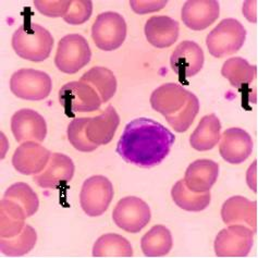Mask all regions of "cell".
<instances>
[{"mask_svg":"<svg viewBox=\"0 0 258 258\" xmlns=\"http://www.w3.org/2000/svg\"><path fill=\"white\" fill-rule=\"evenodd\" d=\"M92 50L87 40L80 34H69L60 39L55 57L58 70L74 74L90 62Z\"/></svg>","mask_w":258,"mask_h":258,"instance_id":"4","label":"cell"},{"mask_svg":"<svg viewBox=\"0 0 258 258\" xmlns=\"http://www.w3.org/2000/svg\"><path fill=\"white\" fill-rule=\"evenodd\" d=\"M204 60L202 47L192 40H184L172 52L170 64L173 72L183 81L196 76L203 69Z\"/></svg>","mask_w":258,"mask_h":258,"instance_id":"14","label":"cell"},{"mask_svg":"<svg viewBox=\"0 0 258 258\" xmlns=\"http://www.w3.org/2000/svg\"><path fill=\"white\" fill-rule=\"evenodd\" d=\"M59 101L68 117H74L77 112L95 111L103 104L97 92L83 81L64 84L59 91Z\"/></svg>","mask_w":258,"mask_h":258,"instance_id":"5","label":"cell"},{"mask_svg":"<svg viewBox=\"0 0 258 258\" xmlns=\"http://www.w3.org/2000/svg\"><path fill=\"white\" fill-rule=\"evenodd\" d=\"M179 23L170 17L156 16L147 20L144 33L148 43L156 48L172 46L179 37Z\"/></svg>","mask_w":258,"mask_h":258,"instance_id":"20","label":"cell"},{"mask_svg":"<svg viewBox=\"0 0 258 258\" xmlns=\"http://www.w3.org/2000/svg\"><path fill=\"white\" fill-rule=\"evenodd\" d=\"M113 194L112 183L106 176H91L84 181L81 189V207L87 216L99 217L109 207Z\"/></svg>","mask_w":258,"mask_h":258,"instance_id":"8","label":"cell"},{"mask_svg":"<svg viewBox=\"0 0 258 258\" xmlns=\"http://www.w3.org/2000/svg\"><path fill=\"white\" fill-rule=\"evenodd\" d=\"M219 13L217 0H188L183 6L181 18L186 28L202 31L212 25L219 18Z\"/></svg>","mask_w":258,"mask_h":258,"instance_id":"16","label":"cell"},{"mask_svg":"<svg viewBox=\"0 0 258 258\" xmlns=\"http://www.w3.org/2000/svg\"><path fill=\"white\" fill-rule=\"evenodd\" d=\"M50 156L51 152L37 142H24L13 154L12 165L19 173L36 175L44 170Z\"/></svg>","mask_w":258,"mask_h":258,"instance_id":"13","label":"cell"},{"mask_svg":"<svg viewBox=\"0 0 258 258\" xmlns=\"http://www.w3.org/2000/svg\"><path fill=\"white\" fill-rule=\"evenodd\" d=\"M173 246L171 232L165 226H154L142 237L141 247L147 257H162L170 252Z\"/></svg>","mask_w":258,"mask_h":258,"instance_id":"24","label":"cell"},{"mask_svg":"<svg viewBox=\"0 0 258 258\" xmlns=\"http://www.w3.org/2000/svg\"><path fill=\"white\" fill-rule=\"evenodd\" d=\"M90 118H76L68 125L67 137L70 144L80 152L90 153L98 146L88 140L86 135V125Z\"/></svg>","mask_w":258,"mask_h":258,"instance_id":"32","label":"cell"},{"mask_svg":"<svg viewBox=\"0 0 258 258\" xmlns=\"http://www.w3.org/2000/svg\"><path fill=\"white\" fill-rule=\"evenodd\" d=\"M130 5L134 12L144 15V13L158 11L164 8L167 2H130Z\"/></svg>","mask_w":258,"mask_h":258,"instance_id":"35","label":"cell"},{"mask_svg":"<svg viewBox=\"0 0 258 258\" xmlns=\"http://www.w3.org/2000/svg\"><path fill=\"white\" fill-rule=\"evenodd\" d=\"M200 111V100L192 93L186 104L182 109L170 117H166V120L175 132H185L191 126L196 115Z\"/></svg>","mask_w":258,"mask_h":258,"instance_id":"31","label":"cell"},{"mask_svg":"<svg viewBox=\"0 0 258 258\" xmlns=\"http://www.w3.org/2000/svg\"><path fill=\"white\" fill-rule=\"evenodd\" d=\"M191 92L176 83H166L153 92L151 105L153 109L166 117L179 112L191 96Z\"/></svg>","mask_w":258,"mask_h":258,"instance_id":"17","label":"cell"},{"mask_svg":"<svg viewBox=\"0 0 258 258\" xmlns=\"http://www.w3.org/2000/svg\"><path fill=\"white\" fill-rule=\"evenodd\" d=\"M71 0H35L34 6L42 15L49 18L64 17L70 8Z\"/></svg>","mask_w":258,"mask_h":258,"instance_id":"34","label":"cell"},{"mask_svg":"<svg viewBox=\"0 0 258 258\" xmlns=\"http://www.w3.org/2000/svg\"><path fill=\"white\" fill-rule=\"evenodd\" d=\"M256 66H250L246 59L241 57L228 59L221 69L222 77L229 80L233 87L237 88L252 83L256 78Z\"/></svg>","mask_w":258,"mask_h":258,"instance_id":"27","label":"cell"},{"mask_svg":"<svg viewBox=\"0 0 258 258\" xmlns=\"http://www.w3.org/2000/svg\"><path fill=\"white\" fill-rule=\"evenodd\" d=\"M80 81L91 85L100 96L103 103L113 97L117 91V79L112 71L104 67H94L85 72Z\"/></svg>","mask_w":258,"mask_h":258,"instance_id":"25","label":"cell"},{"mask_svg":"<svg viewBox=\"0 0 258 258\" xmlns=\"http://www.w3.org/2000/svg\"><path fill=\"white\" fill-rule=\"evenodd\" d=\"M151 209L137 196H126L115 205L112 219L115 226L130 233H139L151 220Z\"/></svg>","mask_w":258,"mask_h":258,"instance_id":"9","label":"cell"},{"mask_svg":"<svg viewBox=\"0 0 258 258\" xmlns=\"http://www.w3.org/2000/svg\"><path fill=\"white\" fill-rule=\"evenodd\" d=\"M94 257H132L133 248L125 237L108 233L98 237L93 246Z\"/></svg>","mask_w":258,"mask_h":258,"instance_id":"29","label":"cell"},{"mask_svg":"<svg viewBox=\"0 0 258 258\" xmlns=\"http://www.w3.org/2000/svg\"><path fill=\"white\" fill-rule=\"evenodd\" d=\"M74 171L76 167L69 156L61 153H52L44 170L34 175L33 181L42 188L56 189L70 182Z\"/></svg>","mask_w":258,"mask_h":258,"instance_id":"11","label":"cell"},{"mask_svg":"<svg viewBox=\"0 0 258 258\" xmlns=\"http://www.w3.org/2000/svg\"><path fill=\"white\" fill-rule=\"evenodd\" d=\"M221 218L227 226L243 225L256 233L257 203L236 195L228 199L221 208Z\"/></svg>","mask_w":258,"mask_h":258,"instance_id":"18","label":"cell"},{"mask_svg":"<svg viewBox=\"0 0 258 258\" xmlns=\"http://www.w3.org/2000/svg\"><path fill=\"white\" fill-rule=\"evenodd\" d=\"M254 231L243 225H232L221 230L215 239L218 257H246L253 247Z\"/></svg>","mask_w":258,"mask_h":258,"instance_id":"10","label":"cell"},{"mask_svg":"<svg viewBox=\"0 0 258 258\" xmlns=\"http://www.w3.org/2000/svg\"><path fill=\"white\" fill-rule=\"evenodd\" d=\"M0 236L13 237L25 227L24 209L15 201L3 199L0 203Z\"/></svg>","mask_w":258,"mask_h":258,"instance_id":"23","label":"cell"},{"mask_svg":"<svg viewBox=\"0 0 258 258\" xmlns=\"http://www.w3.org/2000/svg\"><path fill=\"white\" fill-rule=\"evenodd\" d=\"M52 82L48 74L34 70L20 69L12 74L10 90L17 97L25 100H43L51 93Z\"/></svg>","mask_w":258,"mask_h":258,"instance_id":"7","label":"cell"},{"mask_svg":"<svg viewBox=\"0 0 258 258\" xmlns=\"http://www.w3.org/2000/svg\"><path fill=\"white\" fill-rule=\"evenodd\" d=\"M11 131L18 143L24 142H43L47 135L46 121L37 111L33 109H21L11 118Z\"/></svg>","mask_w":258,"mask_h":258,"instance_id":"12","label":"cell"},{"mask_svg":"<svg viewBox=\"0 0 258 258\" xmlns=\"http://www.w3.org/2000/svg\"><path fill=\"white\" fill-rule=\"evenodd\" d=\"M124 18L117 12H104L97 17L92 26V38L99 49L112 51L124 43L126 37Z\"/></svg>","mask_w":258,"mask_h":258,"instance_id":"6","label":"cell"},{"mask_svg":"<svg viewBox=\"0 0 258 258\" xmlns=\"http://www.w3.org/2000/svg\"><path fill=\"white\" fill-rule=\"evenodd\" d=\"M37 242V233L30 225H25L23 230L13 237H2L0 249L9 257H20L30 253Z\"/></svg>","mask_w":258,"mask_h":258,"instance_id":"28","label":"cell"},{"mask_svg":"<svg viewBox=\"0 0 258 258\" xmlns=\"http://www.w3.org/2000/svg\"><path fill=\"white\" fill-rule=\"evenodd\" d=\"M171 198L179 206L186 212H202L206 209L210 204L212 195L210 192L195 193L188 189L185 185L184 180H180L175 183L171 189Z\"/></svg>","mask_w":258,"mask_h":258,"instance_id":"26","label":"cell"},{"mask_svg":"<svg viewBox=\"0 0 258 258\" xmlns=\"http://www.w3.org/2000/svg\"><path fill=\"white\" fill-rule=\"evenodd\" d=\"M12 47L19 57L33 62H42L50 56L53 37L42 25L23 24L13 34Z\"/></svg>","mask_w":258,"mask_h":258,"instance_id":"2","label":"cell"},{"mask_svg":"<svg viewBox=\"0 0 258 258\" xmlns=\"http://www.w3.org/2000/svg\"><path fill=\"white\" fill-rule=\"evenodd\" d=\"M220 120L215 113L205 115L189 138V144L199 152L213 149L220 141Z\"/></svg>","mask_w":258,"mask_h":258,"instance_id":"22","label":"cell"},{"mask_svg":"<svg viewBox=\"0 0 258 258\" xmlns=\"http://www.w3.org/2000/svg\"><path fill=\"white\" fill-rule=\"evenodd\" d=\"M4 199L15 201L21 206L26 214V217H32L39 207V200L33 188L23 182H18L7 188Z\"/></svg>","mask_w":258,"mask_h":258,"instance_id":"30","label":"cell"},{"mask_svg":"<svg viewBox=\"0 0 258 258\" xmlns=\"http://www.w3.org/2000/svg\"><path fill=\"white\" fill-rule=\"evenodd\" d=\"M219 165L210 159H199L192 162L186 169L184 183L188 189L195 193L209 192L217 182Z\"/></svg>","mask_w":258,"mask_h":258,"instance_id":"19","label":"cell"},{"mask_svg":"<svg viewBox=\"0 0 258 258\" xmlns=\"http://www.w3.org/2000/svg\"><path fill=\"white\" fill-rule=\"evenodd\" d=\"M119 124V114L117 110L114 109V107L109 105L97 117L88 119L86 135L88 140L97 146L106 145L110 143L113 139Z\"/></svg>","mask_w":258,"mask_h":258,"instance_id":"21","label":"cell"},{"mask_svg":"<svg viewBox=\"0 0 258 258\" xmlns=\"http://www.w3.org/2000/svg\"><path fill=\"white\" fill-rule=\"evenodd\" d=\"M246 39V30L235 19H225L210 32L206 38L208 51L216 58H222L239 51Z\"/></svg>","mask_w":258,"mask_h":258,"instance_id":"3","label":"cell"},{"mask_svg":"<svg viewBox=\"0 0 258 258\" xmlns=\"http://www.w3.org/2000/svg\"><path fill=\"white\" fill-rule=\"evenodd\" d=\"M253 152V140L243 128L230 127L220 137L219 153L223 160L231 165H240Z\"/></svg>","mask_w":258,"mask_h":258,"instance_id":"15","label":"cell"},{"mask_svg":"<svg viewBox=\"0 0 258 258\" xmlns=\"http://www.w3.org/2000/svg\"><path fill=\"white\" fill-rule=\"evenodd\" d=\"M93 13V3L91 0H71L70 8L63 20L71 25H81L90 20Z\"/></svg>","mask_w":258,"mask_h":258,"instance_id":"33","label":"cell"},{"mask_svg":"<svg viewBox=\"0 0 258 258\" xmlns=\"http://www.w3.org/2000/svg\"><path fill=\"white\" fill-rule=\"evenodd\" d=\"M175 137L159 122L139 118L127 123L117 145L120 157L142 168L160 165L170 153Z\"/></svg>","mask_w":258,"mask_h":258,"instance_id":"1","label":"cell"}]
</instances>
